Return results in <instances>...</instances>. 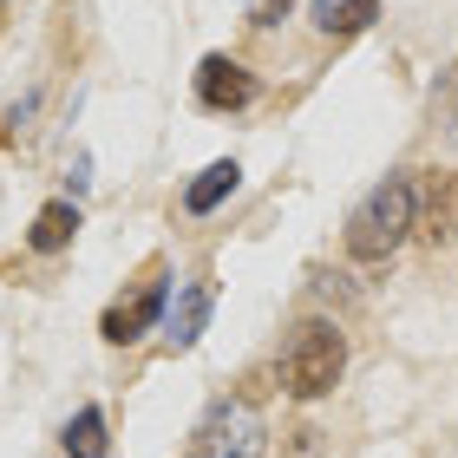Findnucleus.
<instances>
[{"instance_id":"f257e3e1","label":"nucleus","mask_w":458,"mask_h":458,"mask_svg":"<svg viewBox=\"0 0 458 458\" xmlns=\"http://www.w3.org/2000/svg\"><path fill=\"white\" fill-rule=\"evenodd\" d=\"M406 236H412V177H406V171H386L360 203H353L341 242H347L353 262L373 268V262H393V256H400Z\"/></svg>"},{"instance_id":"f03ea898","label":"nucleus","mask_w":458,"mask_h":458,"mask_svg":"<svg viewBox=\"0 0 458 458\" xmlns=\"http://www.w3.org/2000/svg\"><path fill=\"white\" fill-rule=\"evenodd\" d=\"M341 373H347L341 327L321 321V315H308L295 335H288V347H282V386L295 393V400H321V393L341 386Z\"/></svg>"},{"instance_id":"7ed1b4c3","label":"nucleus","mask_w":458,"mask_h":458,"mask_svg":"<svg viewBox=\"0 0 458 458\" xmlns=\"http://www.w3.org/2000/svg\"><path fill=\"white\" fill-rule=\"evenodd\" d=\"M262 445H268L262 412L249 400H216L191 439V458H262Z\"/></svg>"},{"instance_id":"20e7f679","label":"nucleus","mask_w":458,"mask_h":458,"mask_svg":"<svg viewBox=\"0 0 458 458\" xmlns=\"http://www.w3.org/2000/svg\"><path fill=\"white\" fill-rule=\"evenodd\" d=\"M171 276H151L138 288V295H124V301H112L106 308V321H98V335H106L112 347H131L138 335H151V327L164 321V308H171Z\"/></svg>"},{"instance_id":"39448f33","label":"nucleus","mask_w":458,"mask_h":458,"mask_svg":"<svg viewBox=\"0 0 458 458\" xmlns=\"http://www.w3.org/2000/svg\"><path fill=\"white\" fill-rule=\"evenodd\" d=\"M210 308H216V282L210 276H191L171 288V308H164V347L183 353L203 341V327H210Z\"/></svg>"},{"instance_id":"423d86ee","label":"nucleus","mask_w":458,"mask_h":458,"mask_svg":"<svg viewBox=\"0 0 458 458\" xmlns=\"http://www.w3.org/2000/svg\"><path fill=\"white\" fill-rule=\"evenodd\" d=\"M412 229H420L426 242L458 236V171H426L412 183Z\"/></svg>"},{"instance_id":"0eeeda50","label":"nucleus","mask_w":458,"mask_h":458,"mask_svg":"<svg viewBox=\"0 0 458 458\" xmlns=\"http://www.w3.org/2000/svg\"><path fill=\"white\" fill-rule=\"evenodd\" d=\"M197 106L203 112H242V106H256V72H249L242 59H229V53H210L197 66Z\"/></svg>"},{"instance_id":"6e6552de","label":"nucleus","mask_w":458,"mask_h":458,"mask_svg":"<svg viewBox=\"0 0 458 458\" xmlns=\"http://www.w3.org/2000/svg\"><path fill=\"white\" fill-rule=\"evenodd\" d=\"M236 183H242V164L236 157H216L210 171H197L191 183H183V216H210L216 203L236 197Z\"/></svg>"},{"instance_id":"1a4fd4ad","label":"nucleus","mask_w":458,"mask_h":458,"mask_svg":"<svg viewBox=\"0 0 458 458\" xmlns=\"http://www.w3.org/2000/svg\"><path fill=\"white\" fill-rule=\"evenodd\" d=\"M308 20H315V33L347 39V33H367L380 20V0H308Z\"/></svg>"},{"instance_id":"9d476101","label":"nucleus","mask_w":458,"mask_h":458,"mask_svg":"<svg viewBox=\"0 0 458 458\" xmlns=\"http://www.w3.org/2000/svg\"><path fill=\"white\" fill-rule=\"evenodd\" d=\"M72 236H79V203L59 197V203H47V210L33 216L27 249H33V256H59V249H72Z\"/></svg>"},{"instance_id":"9b49d317","label":"nucleus","mask_w":458,"mask_h":458,"mask_svg":"<svg viewBox=\"0 0 458 458\" xmlns=\"http://www.w3.org/2000/svg\"><path fill=\"white\" fill-rule=\"evenodd\" d=\"M59 445H66V458H106L112 452V432H106V412L98 406H79L66 432H59Z\"/></svg>"},{"instance_id":"f8f14e48","label":"nucleus","mask_w":458,"mask_h":458,"mask_svg":"<svg viewBox=\"0 0 458 458\" xmlns=\"http://www.w3.org/2000/svg\"><path fill=\"white\" fill-rule=\"evenodd\" d=\"M288 7H295V0H256V27H276Z\"/></svg>"}]
</instances>
